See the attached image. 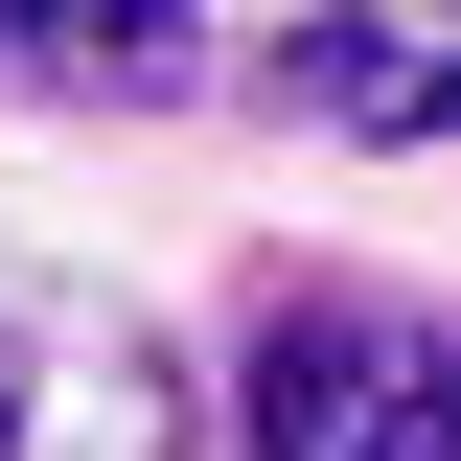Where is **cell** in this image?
Returning a JSON list of instances; mask_svg holds the SVG:
<instances>
[{
	"label": "cell",
	"instance_id": "1",
	"mask_svg": "<svg viewBox=\"0 0 461 461\" xmlns=\"http://www.w3.org/2000/svg\"><path fill=\"white\" fill-rule=\"evenodd\" d=\"M230 438L254 461H461V369H438V323H393V300H277Z\"/></svg>",
	"mask_w": 461,
	"mask_h": 461
},
{
	"label": "cell",
	"instance_id": "3",
	"mask_svg": "<svg viewBox=\"0 0 461 461\" xmlns=\"http://www.w3.org/2000/svg\"><path fill=\"white\" fill-rule=\"evenodd\" d=\"M185 0H0V93H47V115H162L185 93Z\"/></svg>",
	"mask_w": 461,
	"mask_h": 461
},
{
	"label": "cell",
	"instance_id": "2",
	"mask_svg": "<svg viewBox=\"0 0 461 461\" xmlns=\"http://www.w3.org/2000/svg\"><path fill=\"white\" fill-rule=\"evenodd\" d=\"M0 461H139V323L115 300H0Z\"/></svg>",
	"mask_w": 461,
	"mask_h": 461
},
{
	"label": "cell",
	"instance_id": "4",
	"mask_svg": "<svg viewBox=\"0 0 461 461\" xmlns=\"http://www.w3.org/2000/svg\"><path fill=\"white\" fill-rule=\"evenodd\" d=\"M300 93H323L346 139H438V115H461V0H323Z\"/></svg>",
	"mask_w": 461,
	"mask_h": 461
}]
</instances>
